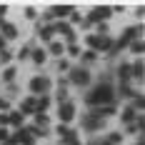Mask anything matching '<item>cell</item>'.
Returning <instances> with one entry per match:
<instances>
[{
    "mask_svg": "<svg viewBox=\"0 0 145 145\" xmlns=\"http://www.w3.org/2000/svg\"><path fill=\"white\" fill-rule=\"evenodd\" d=\"M55 133H58L60 138H63V135H68V133H70V128H68V125H63V123H60L58 128H55Z\"/></svg>",
    "mask_w": 145,
    "mask_h": 145,
    "instance_id": "cell-32",
    "label": "cell"
},
{
    "mask_svg": "<svg viewBox=\"0 0 145 145\" xmlns=\"http://www.w3.org/2000/svg\"><path fill=\"white\" fill-rule=\"evenodd\" d=\"M130 78H135L138 83L143 80V60H140V58H138V60L130 65Z\"/></svg>",
    "mask_w": 145,
    "mask_h": 145,
    "instance_id": "cell-17",
    "label": "cell"
},
{
    "mask_svg": "<svg viewBox=\"0 0 145 145\" xmlns=\"http://www.w3.org/2000/svg\"><path fill=\"white\" fill-rule=\"evenodd\" d=\"M68 55H70V58H78V55H80V48H78L75 43L68 45Z\"/></svg>",
    "mask_w": 145,
    "mask_h": 145,
    "instance_id": "cell-29",
    "label": "cell"
},
{
    "mask_svg": "<svg viewBox=\"0 0 145 145\" xmlns=\"http://www.w3.org/2000/svg\"><path fill=\"white\" fill-rule=\"evenodd\" d=\"M35 128H48L50 130V118H48V113H35Z\"/></svg>",
    "mask_w": 145,
    "mask_h": 145,
    "instance_id": "cell-18",
    "label": "cell"
},
{
    "mask_svg": "<svg viewBox=\"0 0 145 145\" xmlns=\"http://www.w3.org/2000/svg\"><path fill=\"white\" fill-rule=\"evenodd\" d=\"M85 43L90 45V50L93 53H110L113 55V40H110V35H98V33H93V35H88Z\"/></svg>",
    "mask_w": 145,
    "mask_h": 145,
    "instance_id": "cell-2",
    "label": "cell"
},
{
    "mask_svg": "<svg viewBox=\"0 0 145 145\" xmlns=\"http://www.w3.org/2000/svg\"><path fill=\"white\" fill-rule=\"evenodd\" d=\"M23 120H25V118L20 115L18 110H15V113H8V128H15V130H20V128H23Z\"/></svg>",
    "mask_w": 145,
    "mask_h": 145,
    "instance_id": "cell-13",
    "label": "cell"
},
{
    "mask_svg": "<svg viewBox=\"0 0 145 145\" xmlns=\"http://www.w3.org/2000/svg\"><path fill=\"white\" fill-rule=\"evenodd\" d=\"M68 80L78 88H85L90 83V72H88V68H70L68 70Z\"/></svg>",
    "mask_w": 145,
    "mask_h": 145,
    "instance_id": "cell-7",
    "label": "cell"
},
{
    "mask_svg": "<svg viewBox=\"0 0 145 145\" xmlns=\"http://www.w3.org/2000/svg\"><path fill=\"white\" fill-rule=\"evenodd\" d=\"M58 103H68V90L65 88H58Z\"/></svg>",
    "mask_w": 145,
    "mask_h": 145,
    "instance_id": "cell-31",
    "label": "cell"
},
{
    "mask_svg": "<svg viewBox=\"0 0 145 145\" xmlns=\"http://www.w3.org/2000/svg\"><path fill=\"white\" fill-rule=\"evenodd\" d=\"M123 143V133H110L105 138V145H120Z\"/></svg>",
    "mask_w": 145,
    "mask_h": 145,
    "instance_id": "cell-22",
    "label": "cell"
},
{
    "mask_svg": "<svg viewBox=\"0 0 145 145\" xmlns=\"http://www.w3.org/2000/svg\"><path fill=\"white\" fill-rule=\"evenodd\" d=\"M85 105L93 110V108H103V105H115V88L110 83H98L90 93H85Z\"/></svg>",
    "mask_w": 145,
    "mask_h": 145,
    "instance_id": "cell-1",
    "label": "cell"
},
{
    "mask_svg": "<svg viewBox=\"0 0 145 145\" xmlns=\"http://www.w3.org/2000/svg\"><path fill=\"white\" fill-rule=\"evenodd\" d=\"M25 18H28V20H35V18H38V10H35L33 5H28V8H25Z\"/></svg>",
    "mask_w": 145,
    "mask_h": 145,
    "instance_id": "cell-28",
    "label": "cell"
},
{
    "mask_svg": "<svg viewBox=\"0 0 145 145\" xmlns=\"http://www.w3.org/2000/svg\"><path fill=\"white\" fill-rule=\"evenodd\" d=\"M38 35H40L43 43H53V35H55V33H53V25H48V23L40 25V28H38Z\"/></svg>",
    "mask_w": 145,
    "mask_h": 145,
    "instance_id": "cell-14",
    "label": "cell"
},
{
    "mask_svg": "<svg viewBox=\"0 0 145 145\" xmlns=\"http://www.w3.org/2000/svg\"><path fill=\"white\" fill-rule=\"evenodd\" d=\"M13 60V53L10 50H0V65H8Z\"/></svg>",
    "mask_w": 145,
    "mask_h": 145,
    "instance_id": "cell-26",
    "label": "cell"
},
{
    "mask_svg": "<svg viewBox=\"0 0 145 145\" xmlns=\"http://www.w3.org/2000/svg\"><path fill=\"white\" fill-rule=\"evenodd\" d=\"M118 78H120V85H125L130 80V63H120L118 68Z\"/></svg>",
    "mask_w": 145,
    "mask_h": 145,
    "instance_id": "cell-16",
    "label": "cell"
},
{
    "mask_svg": "<svg viewBox=\"0 0 145 145\" xmlns=\"http://www.w3.org/2000/svg\"><path fill=\"white\" fill-rule=\"evenodd\" d=\"M58 70H63V72H65V70H70V65H68L65 60H60V63H58Z\"/></svg>",
    "mask_w": 145,
    "mask_h": 145,
    "instance_id": "cell-33",
    "label": "cell"
},
{
    "mask_svg": "<svg viewBox=\"0 0 145 145\" xmlns=\"http://www.w3.org/2000/svg\"><path fill=\"white\" fill-rule=\"evenodd\" d=\"M58 118H60V123H63V125H68L72 118H75V103H72V100L60 103V108H58Z\"/></svg>",
    "mask_w": 145,
    "mask_h": 145,
    "instance_id": "cell-8",
    "label": "cell"
},
{
    "mask_svg": "<svg viewBox=\"0 0 145 145\" xmlns=\"http://www.w3.org/2000/svg\"><path fill=\"white\" fill-rule=\"evenodd\" d=\"M110 15H113V8L110 5H95L90 13H88V23L90 25H100V23H105V20H110Z\"/></svg>",
    "mask_w": 145,
    "mask_h": 145,
    "instance_id": "cell-6",
    "label": "cell"
},
{
    "mask_svg": "<svg viewBox=\"0 0 145 145\" xmlns=\"http://www.w3.org/2000/svg\"><path fill=\"white\" fill-rule=\"evenodd\" d=\"M8 138H10V130H8V128H0V145L8 143Z\"/></svg>",
    "mask_w": 145,
    "mask_h": 145,
    "instance_id": "cell-30",
    "label": "cell"
},
{
    "mask_svg": "<svg viewBox=\"0 0 145 145\" xmlns=\"http://www.w3.org/2000/svg\"><path fill=\"white\" fill-rule=\"evenodd\" d=\"M72 10H75L72 5H50V8H48V13H45V23H48V25H53V23H58V20H65Z\"/></svg>",
    "mask_w": 145,
    "mask_h": 145,
    "instance_id": "cell-5",
    "label": "cell"
},
{
    "mask_svg": "<svg viewBox=\"0 0 145 145\" xmlns=\"http://www.w3.org/2000/svg\"><path fill=\"white\" fill-rule=\"evenodd\" d=\"M138 115H140V113H135L130 105H125V108H123V113H120V118H123V123H125V125L135 123V120H138Z\"/></svg>",
    "mask_w": 145,
    "mask_h": 145,
    "instance_id": "cell-15",
    "label": "cell"
},
{
    "mask_svg": "<svg viewBox=\"0 0 145 145\" xmlns=\"http://www.w3.org/2000/svg\"><path fill=\"white\" fill-rule=\"evenodd\" d=\"M3 110H8V100H0V113Z\"/></svg>",
    "mask_w": 145,
    "mask_h": 145,
    "instance_id": "cell-35",
    "label": "cell"
},
{
    "mask_svg": "<svg viewBox=\"0 0 145 145\" xmlns=\"http://www.w3.org/2000/svg\"><path fill=\"white\" fill-rule=\"evenodd\" d=\"M28 88H30V93H33V98H40V95H48V90L53 88V80L48 75H35Z\"/></svg>",
    "mask_w": 145,
    "mask_h": 145,
    "instance_id": "cell-4",
    "label": "cell"
},
{
    "mask_svg": "<svg viewBox=\"0 0 145 145\" xmlns=\"http://www.w3.org/2000/svg\"><path fill=\"white\" fill-rule=\"evenodd\" d=\"M140 25H133V28H125L123 30V35H120V40H118L115 45H113V55H115V53H120V50H123V48H128V45L133 43V40H138V38H140Z\"/></svg>",
    "mask_w": 145,
    "mask_h": 145,
    "instance_id": "cell-3",
    "label": "cell"
},
{
    "mask_svg": "<svg viewBox=\"0 0 145 145\" xmlns=\"http://www.w3.org/2000/svg\"><path fill=\"white\" fill-rule=\"evenodd\" d=\"M98 58V53H93V50H85V53H80V60H83V63H93V60Z\"/></svg>",
    "mask_w": 145,
    "mask_h": 145,
    "instance_id": "cell-25",
    "label": "cell"
},
{
    "mask_svg": "<svg viewBox=\"0 0 145 145\" xmlns=\"http://www.w3.org/2000/svg\"><path fill=\"white\" fill-rule=\"evenodd\" d=\"M0 50H5V40L3 38H0Z\"/></svg>",
    "mask_w": 145,
    "mask_h": 145,
    "instance_id": "cell-36",
    "label": "cell"
},
{
    "mask_svg": "<svg viewBox=\"0 0 145 145\" xmlns=\"http://www.w3.org/2000/svg\"><path fill=\"white\" fill-rule=\"evenodd\" d=\"M8 13V5H3V3H0V20H3V15Z\"/></svg>",
    "mask_w": 145,
    "mask_h": 145,
    "instance_id": "cell-34",
    "label": "cell"
},
{
    "mask_svg": "<svg viewBox=\"0 0 145 145\" xmlns=\"http://www.w3.org/2000/svg\"><path fill=\"white\" fill-rule=\"evenodd\" d=\"M30 53H33V48L25 43L23 48H20V50H18V60H28V58H30Z\"/></svg>",
    "mask_w": 145,
    "mask_h": 145,
    "instance_id": "cell-24",
    "label": "cell"
},
{
    "mask_svg": "<svg viewBox=\"0 0 145 145\" xmlns=\"http://www.w3.org/2000/svg\"><path fill=\"white\" fill-rule=\"evenodd\" d=\"M20 115L25 118V115H35V98L30 95V98H25V100L20 103V110H18Z\"/></svg>",
    "mask_w": 145,
    "mask_h": 145,
    "instance_id": "cell-11",
    "label": "cell"
},
{
    "mask_svg": "<svg viewBox=\"0 0 145 145\" xmlns=\"http://www.w3.org/2000/svg\"><path fill=\"white\" fill-rule=\"evenodd\" d=\"M30 60H33L35 65H43L45 60H48V50H45V48H33V53H30Z\"/></svg>",
    "mask_w": 145,
    "mask_h": 145,
    "instance_id": "cell-12",
    "label": "cell"
},
{
    "mask_svg": "<svg viewBox=\"0 0 145 145\" xmlns=\"http://www.w3.org/2000/svg\"><path fill=\"white\" fill-rule=\"evenodd\" d=\"M0 38L3 40H15L18 38V25L8 23V20H0Z\"/></svg>",
    "mask_w": 145,
    "mask_h": 145,
    "instance_id": "cell-10",
    "label": "cell"
},
{
    "mask_svg": "<svg viewBox=\"0 0 145 145\" xmlns=\"http://www.w3.org/2000/svg\"><path fill=\"white\" fill-rule=\"evenodd\" d=\"M143 38H138V40H133L130 45H128V50H130V53H135V55H143Z\"/></svg>",
    "mask_w": 145,
    "mask_h": 145,
    "instance_id": "cell-21",
    "label": "cell"
},
{
    "mask_svg": "<svg viewBox=\"0 0 145 145\" xmlns=\"http://www.w3.org/2000/svg\"><path fill=\"white\" fill-rule=\"evenodd\" d=\"M103 125H105V120H100L95 113H88V115L83 118V128H85L88 133H98V130H103Z\"/></svg>",
    "mask_w": 145,
    "mask_h": 145,
    "instance_id": "cell-9",
    "label": "cell"
},
{
    "mask_svg": "<svg viewBox=\"0 0 145 145\" xmlns=\"http://www.w3.org/2000/svg\"><path fill=\"white\" fill-rule=\"evenodd\" d=\"M72 145H80V143H72Z\"/></svg>",
    "mask_w": 145,
    "mask_h": 145,
    "instance_id": "cell-37",
    "label": "cell"
},
{
    "mask_svg": "<svg viewBox=\"0 0 145 145\" xmlns=\"http://www.w3.org/2000/svg\"><path fill=\"white\" fill-rule=\"evenodd\" d=\"M50 108V98L48 95H40V98H35V113H45Z\"/></svg>",
    "mask_w": 145,
    "mask_h": 145,
    "instance_id": "cell-19",
    "label": "cell"
},
{
    "mask_svg": "<svg viewBox=\"0 0 145 145\" xmlns=\"http://www.w3.org/2000/svg\"><path fill=\"white\" fill-rule=\"evenodd\" d=\"M15 72H18V70H15L13 65H8V68L3 70V80H5V83H13V80H15Z\"/></svg>",
    "mask_w": 145,
    "mask_h": 145,
    "instance_id": "cell-23",
    "label": "cell"
},
{
    "mask_svg": "<svg viewBox=\"0 0 145 145\" xmlns=\"http://www.w3.org/2000/svg\"><path fill=\"white\" fill-rule=\"evenodd\" d=\"M68 18H70V23H68V25H72V23H83V15L78 13V10H72V13L68 15Z\"/></svg>",
    "mask_w": 145,
    "mask_h": 145,
    "instance_id": "cell-27",
    "label": "cell"
},
{
    "mask_svg": "<svg viewBox=\"0 0 145 145\" xmlns=\"http://www.w3.org/2000/svg\"><path fill=\"white\" fill-rule=\"evenodd\" d=\"M48 50H50V55H55V58H60V55H65V45L63 43H48Z\"/></svg>",
    "mask_w": 145,
    "mask_h": 145,
    "instance_id": "cell-20",
    "label": "cell"
}]
</instances>
